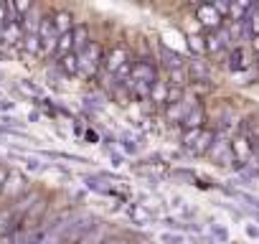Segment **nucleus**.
I'll return each instance as SVG.
<instances>
[{
	"label": "nucleus",
	"mask_w": 259,
	"mask_h": 244,
	"mask_svg": "<svg viewBox=\"0 0 259 244\" xmlns=\"http://www.w3.org/2000/svg\"><path fill=\"white\" fill-rule=\"evenodd\" d=\"M208 155H211L213 163H219V166H231V163H236L234 148H231V143H229L226 138H216V143L211 145Z\"/></svg>",
	"instance_id": "1"
},
{
	"label": "nucleus",
	"mask_w": 259,
	"mask_h": 244,
	"mask_svg": "<svg viewBox=\"0 0 259 244\" xmlns=\"http://www.w3.org/2000/svg\"><path fill=\"white\" fill-rule=\"evenodd\" d=\"M3 193L6 198H18L21 193H26V178L18 173V171H11L8 173V178H6V183H3Z\"/></svg>",
	"instance_id": "2"
},
{
	"label": "nucleus",
	"mask_w": 259,
	"mask_h": 244,
	"mask_svg": "<svg viewBox=\"0 0 259 244\" xmlns=\"http://www.w3.org/2000/svg\"><path fill=\"white\" fill-rule=\"evenodd\" d=\"M99 46L97 44H89L87 49H84V54L79 56V66L84 69V74L87 76H92L94 71H97V66H99Z\"/></svg>",
	"instance_id": "3"
},
{
	"label": "nucleus",
	"mask_w": 259,
	"mask_h": 244,
	"mask_svg": "<svg viewBox=\"0 0 259 244\" xmlns=\"http://www.w3.org/2000/svg\"><path fill=\"white\" fill-rule=\"evenodd\" d=\"M130 79L153 87V84L158 82V79H155V66L148 64V61H138V64H133V74H130Z\"/></svg>",
	"instance_id": "4"
},
{
	"label": "nucleus",
	"mask_w": 259,
	"mask_h": 244,
	"mask_svg": "<svg viewBox=\"0 0 259 244\" xmlns=\"http://www.w3.org/2000/svg\"><path fill=\"white\" fill-rule=\"evenodd\" d=\"M198 21H201L203 26L213 28V31L221 28V16H219V11L213 8V3H203V6H198Z\"/></svg>",
	"instance_id": "5"
},
{
	"label": "nucleus",
	"mask_w": 259,
	"mask_h": 244,
	"mask_svg": "<svg viewBox=\"0 0 259 244\" xmlns=\"http://www.w3.org/2000/svg\"><path fill=\"white\" fill-rule=\"evenodd\" d=\"M160 56H163V64H165L170 71L183 69V56H181L178 51H170L168 46H163V49H160Z\"/></svg>",
	"instance_id": "6"
},
{
	"label": "nucleus",
	"mask_w": 259,
	"mask_h": 244,
	"mask_svg": "<svg viewBox=\"0 0 259 244\" xmlns=\"http://www.w3.org/2000/svg\"><path fill=\"white\" fill-rule=\"evenodd\" d=\"M124 64H127V51H124V49H114V51L107 56V69H109L112 74L119 71Z\"/></svg>",
	"instance_id": "7"
},
{
	"label": "nucleus",
	"mask_w": 259,
	"mask_h": 244,
	"mask_svg": "<svg viewBox=\"0 0 259 244\" xmlns=\"http://www.w3.org/2000/svg\"><path fill=\"white\" fill-rule=\"evenodd\" d=\"M213 143H216V135H213V130H203V133H201V138H198V143L193 145V150H191V153H196V155H201V153H208Z\"/></svg>",
	"instance_id": "8"
},
{
	"label": "nucleus",
	"mask_w": 259,
	"mask_h": 244,
	"mask_svg": "<svg viewBox=\"0 0 259 244\" xmlns=\"http://www.w3.org/2000/svg\"><path fill=\"white\" fill-rule=\"evenodd\" d=\"M201 122H203V107L196 104V107L186 114L183 125H186V130H201Z\"/></svg>",
	"instance_id": "9"
},
{
	"label": "nucleus",
	"mask_w": 259,
	"mask_h": 244,
	"mask_svg": "<svg viewBox=\"0 0 259 244\" xmlns=\"http://www.w3.org/2000/svg\"><path fill=\"white\" fill-rule=\"evenodd\" d=\"M44 211H46V201H44V198H38V204H33V209H28V211H26L23 224H28V226L38 229V226H36V221L41 219V214H44Z\"/></svg>",
	"instance_id": "10"
},
{
	"label": "nucleus",
	"mask_w": 259,
	"mask_h": 244,
	"mask_svg": "<svg viewBox=\"0 0 259 244\" xmlns=\"http://www.w3.org/2000/svg\"><path fill=\"white\" fill-rule=\"evenodd\" d=\"M74 51H84L89 46V28L87 26H74Z\"/></svg>",
	"instance_id": "11"
},
{
	"label": "nucleus",
	"mask_w": 259,
	"mask_h": 244,
	"mask_svg": "<svg viewBox=\"0 0 259 244\" xmlns=\"http://www.w3.org/2000/svg\"><path fill=\"white\" fill-rule=\"evenodd\" d=\"M231 148H234L236 163H239V160H249V155H251V148H249V140H246V138H236V140L231 143Z\"/></svg>",
	"instance_id": "12"
},
{
	"label": "nucleus",
	"mask_w": 259,
	"mask_h": 244,
	"mask_svg": "<svg viewBox=\"0 0 259 244\" xmlns=\"http://www.w3.org/2000/svg\"><path fill=\"white\" fill-rule=\"evenodd\" d=\"M244 26H246L249 33L259 36V6H251V11H249L246 18H244Z\"/></svg>",
	"instance_id": "13"
},
{
	"label": "nucleus",
	"mask_w": 259,
	"mask_h": 244,
	"mask_svg": "<svg viewBox=\"0 0 259 244\" xmlns=\"http://www.w3.org/2000/svg\"><path fill=\"white\" fill-rule=\"evenodd\" d=\"M54 26H56V31L64 36V33H71L74 31V26H71V16L66 13V11H61L56 18H54Z\"/></svg>",
	"instance_id": "14"
},
{
	"label": "nucleus",
	"mask_w": 259,
	"mask_h": 244,
	"mask_svg": "<svg viewBox=\"0 0 259 244\" xmlns=\"http://www.w3.org/2000/svg\"><path fill=\"white\" fill-rule=\"evenodd\" d=\"M168 94H170V87H168L165 82H155L153 89H150L153 102H168Z\"/></svg>",
	"instance_id": "15"
},
{
	"label": "nucleus",
	"mask_w": 259,
	"mask_h": 244,
	"mask_svg": "<svg viewBox=\"0 0 259 244\" xmlns=\"http://www.w3.org/2000/svg\"><path fill=\"white\" fill-rule=\"evenodd\" d=\"M61 69H64L66 74H76V71H79V54H66V56L61 59Z\"/></svg>",
	"instance_id": "16"
},
{
	"label": "nucleus",
	"mask_w": 259,
	"mask_h": 244,
	"mask_svg": "<svg viewBox=\"0 0 259 244\" xmlns=\"http://www.w3.org/2000/svg\"><path fill=\"white\" fill-rule=\"evenodd\" d=\"M191 76H193V79H201V82L208 79V69H206V64H203L201 59H193V61H191Z\"/></svg>",
	"instance_id": "17"
},
{
	"label": "nucleus",
	"mask_w": 259,
	"mask_h": 244,
	"mask_svg": "<svg viewBox=\"0 0 259 244\" xmlns=\"http://www.w3.org/2000/svg\"><path fill=\"white\" fill-rule=\"evenodd\" d=\"M102 239H104V229L97 224L89 234H84V236H81V244H99ZM102 244H104V241H102Z\"/></svg>",
	"instance_id": "18"
},
{
	"label": "nucleus",
	"mask_w": 259,
	"mask_h": 244,
	"mask_svg": "<svg viewBox=\"0 0 259 244\" xmlns=\"http://www.w3.org/2000/svg\"><path fill=\"white\" fill-rule=\"evenodd\" d=\"M69 49H74V33H64V36H59V54H61V59L66 56V54H71Z\"/></svg>",
	"instance_id": "19"
},
{
	"label": "nucleus",
	"mask_w": 259,
	"mask_h": 244,
	"mask_svg": "<svg viewBox=\"0 0 259 244\" xmlns=\"http://www.w3.org/2000/svg\"><path fill=\"white\" fill-rule=\"evenodd\" d=\"M23 46H26V51H31V54H38V46H41V36H38V33H28V36L23 38Z\"/></svg>",
	"instance_id": "20"
},
{
	"label": "nucleus",
	"mask_w": 259,
	"mask_h": 244,
	"mask_svg": "<svg viewBox=\"0 0 259 244\" xmlns=\"http://www.w3.org/2000/svg\"><path fill=\"white\" fill-rule=\"evenodd\" d=\"M201 133H203V130H186V133H183V145H186L188 150H193V145L198 143Z\"/></svg>",
	"instance_id": "21"
},
{
	"label": "nucleus",
	"mask_w": 259,
	"mask_h": 244,
	"mask_svg": "<svg viewBox=\"0 0 259 244\" xmlns=\"http://www.w3.org/2000/svg\"><path fill=\"white\" fill-rule=\"evenodd\" d=\"M3 36H6L8 41H13V44H16V41H23V38H21V26H18V23H11V26L3 31Z\"/></svg>",
	"instance_id": "22"
},
{
	"label": "nucleus",
	"mask_w": 259,
	"mask_h": 244,
	"mask_svg": "<svg viewBox=\"0 0 259 244\" xmlns=\"http://www.w3.org/2000/svg\"><path fill=\"white\" fill-rule=\"evenodd\" d=\"M119 145H122L124 153H138V143H135V138H130V135H122L119 138Z\"/></svg>",
	"instance_id": "23"
},
{
	"label": "nucleus",
	"mask_w": 259,
	"mask_h": 244,
	"mask_svg": "<svg viewBox=\"0 0 259 244\" xmlns=\"http://www.w3.org/2000/svg\"><path fill=\"white\" fill-rule=\"evenodd\" d=\"M87 188L99 191V193H107V191H109V188L104 186V181H102V178H94V176H89V178H87Z\"/></svg>",
	"instance_id": "24"
},
{
	"label": "nucleus",
	"mask_w": 259,
	"mask_h": 244,
	"mask_svg": "<svg viewBox=\"0 0 259 244\" xmlns=\"http://www.w3.org/2000/svg\"><path fill=\"white\" fill-rule=\"evenodd\" d=\"M130 216H133L135 221H150V214L143 206H133V209H130Z\"/></svg>",
	"instance_id": "25"
},
{
	"label": "nucleus",
	"mask_w": 259,
	"mask_h": 244,
	"mask_svg": "<svg viewBox=\"0 0 259 244\" xmlns=\"http://www.w3.org/2000/svg\"><path fill=\"white\" fill-rule=\"evenodd\" d=\"M203 41H206V38H201V36H191V38H188V46H191L196 54H203V51H206V44H203Z\"/></svg>",
	"instance_id": "26"
},
{
	"label": "nucleus",
	"mask_w": 259,
	"mask_h": 244,
	"mask_svg": "<svg viewBox=\"0 0 259 244\" xmlns=\"http://www.w3.org/2000/svg\"><path fill=\"white\" fill-rule=\"evenodd\" d=\"M208 231H211V234H213L219 241H229V231H226L224 226H219V224H211V226H208Z\"/></svg>",
	"instance_id": "27"
},
{
	"label": "nucleus",
	"mask_w": 259,
	"mask_h": 244,
	"mask_svg": "<svg viewBox=\"0 0 259 244\" xmlns=\"http://www.w3.org/2000/svg\"><path fill=\"white\" fill-rule=\"evenodd\" d=\"M160 241H163V244H186V239H183L181 234H170V231L160 234Z\"/></svg>",
	"instance_id": "28"
},
{
	"label": "nucleus",
	"mask_w": 259,
	"mask_h": 244,
	"mask_svg": "<svg viewBox=\"0 0 259 244\" xmlns=\"http://www.w3.org/2000/svg\"><path fill=\"white\" fill-rule=\"evenodd\" d=\"M219 49H221V41H219V36L213 31V33L206 36V51H219Z\"/></svg>",
	"instance_id": "29"
},
{
	"label": "nucleus",
	"mask_w": 259,
	"mask_h": 244,
	"mask_svg": "<svg viewBox=\"0 0 259 244\" xmlns=\"http://www.w3.org/2000/svg\"><path fill=\"white\" fill-rule=\"evenodd\" d=\"M244 54H241V49H234L231 51V69H239V66H244Z\"/></svg>",
	"instance_id": "30"
},
{
	"label": "nucleus",
	"mask_w": 259,
	"mask_h": 244,
	"mask_svg": "<svg viewBox=\"0 0 259 244\" xmlns=\"http://www.w3.org/2000/svg\"><path fill=\"white\" fill-rule=\"evenodd\" d=\"M170 79H173V84H176V87H183V84H186V74H183V69L170 71Z\"/></svg>",
	"instance_id": "31"
},
{
	"label": "nucleus",
	"mask_w": 259,
	"mask_h": 244,
	"mask_svg": "<svg viewBox=\"0 0 259 244\" xmlns=\"http://www.w3.org/2000/svg\"><path fill=\"white\" fill-rule=\"evenodd\" d=\"M26 168H28V171H41L44 163H41L36 155H28V158H26Z\"/></svg>",
	"instance_id": "32"
},
{
	"label": "nucleus",
	"mask_w": 259,
	"mask_h": 244,
	"mask_svg": "<svg viewBox=\"0 0 259 244\" xmlns=\"http://www.w3.org/2000/svg\"><path fill=\"white\" fill-rule=\"evenodd\" d=\"M18 87H21V89H23V92H26V94H36V97H38V94H41V89H38V87H36V84H26V82H21V84H18Z\"/></svg>",
	"instance_id": "33"
},
{
	"label": "nucleus",
	"mask_w": 259,
	"mask_h": 244,
	"mask_svg": "<svg viewBox=\"0 0 259 244\" xmlns=\"http://www.w3.org/2000/svg\"><path fill=\"white\" fill-rule=\"evenodd\" d=\"M244 229H246V234H249L251 239H259V229H256V226H251V224H246Z\"/></svg>",
	"instance_id": "34"
},
{
	"label": "nucleus",
	"mask_w": 259,
	"mask_h": 244,
	"mask_svg": "<svg viewBox=\"0 0 259 244\" xmlns=\"http://www.w3.org/2000/svg\"><path fill=\"white\" fill-rule=\"evenodd\" d=\"M16 104L13 102H3V99H0V112H8V109H13Z\"/></svg>",
	"instance_id": "35"
},
{
	"label": "nucleus",
	"mask_w": 259,
	"mask_h": 244,
	"mask_svg": "<svg viewBox=\"0 0 259 244\" xmlns=\"http://www.w3.org/2000/svg\"><path fill=\"white\" fill-rule=\"evenodd\" d=\"M6 178H8V176L3 173V168H0V191H3V183H6Z\"/></svg>",
	"instance_id": "36"
},
{
	"label": "nucleus",
	"mask_w": 259,
	"mask_h": 244,
	"mask_svg": "<svg viewBox=\"0 0 259 244\" xmlns=\"http://www.w3.org/2000/svg\"><path fill=\"white\" fill-rule=\"evenodd\" d=\"M251 46H254V51H259V36H254V41H251Z\"/></svg>",
	"instance_id": "37"
},
{
	"label": "nucleus",
	"mask_w": 259,
	"mask_h": 244,
	"mask_svg": "<svg viewBox=\"0 0 259 244\" xmlns=\"http://www.w3.org/2000/svg\"><path fill=\"white\" fill-rule=\"evenodd\" d=\"M193 244H206V241H201V236H196V239H193Z\"/></svg>",
	"instance_id": "38"
},
{
	"label": "nucleus",
	"mask_w": 259,
	"mask_h": 244,
	"mask_svg": "<svg viewBox=\"0 0 259 244\" xmlns=\"http://www.w3.org/2000/svg\"><path fill=\"white\" fill-rule=\"evenodd\" d=\"M140 244H150V241H140Z\"/></svg>",
	"instance_id": "39"
},
{
	"label": "nucleus",
	"mask_w": 259,
	"mask_h": 244,
	"mask_svg": "<svg viewBox=\"0 0 259 244\" xmlns=\"http://www.w3.org/2000/svg\"><path fill=\"white\" fill-rule=\"evenodd\" d=\"M107 244H112V241H107ZM117 244H119V241H117Z\"/></svg>",
	"instance_id": "40"
},
{
	"label": "nucleus",
	"mask_w": 259,
	"mask_h": 244,
	"mask_svg": "<svg viewBox=\"0 0 259 244\" xmlns=\"http://www.w3.org/2000/svg\"><path fill=\"white\" fill-rule=\"evenodd\" d=\"M104 244H107V241H104Z\"/></svg>",
	"instance_id": "41"
}]
</instances>
